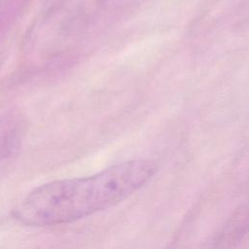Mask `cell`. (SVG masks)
Returning <instances> with one entry per match:
<instances>
[{
    "instance_id": "obj_1",
    "label": "cell",
    "mask_w": 249,
    "mask_h": 249,
    "mask_svg": "<svg viewBox=\"0 0 249 249\" xmlns=\"http://www.w3.org/2000/svg\"><path fill=\"white\" fill-rule=\"evenodd\" d=\"M148 160H130L83 178L57 180L31 191L15 210L23 225L70 223L111 207L143 187L156 173Z\"/></svg>"
},
{
    "instance_id": "obj_2",
    "label": "cell",
    "mask_w": 249,
    "mask_h": 249,
    "mask_svg": "<svg viewBox=\"0 0 249 249\" xmlns=\"http://www.w3.org/2000/svg\"><path fill=\"white\" fill-rule=\"evenodd\" d=\"M20 131L15 120L5 118L0 121V159L9 157L18 148Z\"/></svg>"
}]
</instances>
